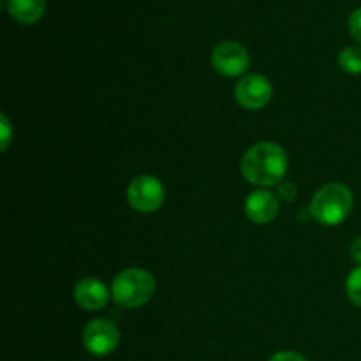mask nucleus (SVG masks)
Listing matches in <instances>:
<instances>
[{
	"instance_id": "14",
	"label": "nucleus",
	"mask_w": 361,
	"mask_h": 361,
	"mask_svg": "<svg viewBox=\"0 0 361 361\" xmlns=\"http://www.w3.org/2000/svg\"><path fill=\"white\" fill-rule=\"evenodd\" d=\"M0 120H2V140H0V148L6 152L11 143V137H13V127H11V122L7 120L6 115H2V118Z\"/></svg>"
},
{
	"instance_id": "3",
	"label": "nucleus",
	"mask_w": 361,
	"mask_h": 361,
	"mask_svg": "<svg viewBox=\"0 0 361 361\" xmlns=\"http://www.w3.org/2000/svg\"><path fill=\"white\" fill-rule=\"evenodd\" d=\"M154 275L141 268H129L115 277L111 284V296L120 307L137 309L150 302L155 295Z\"/></svg>"
},
{
	"instance_id": "12",
	"label": "nucleus",
	"mask_w": 361,
	"mask_h": 361,
	"mask_svg": "<svg viewBox=\"0 0 361 361\" xmlns=\"http://www.w3.org/2000/svg\"><path fill=\"white\" fill-rule=\"evenodd\" d=\"M345 291H348V298L351 300L355 305L361 307V267L355 268L349 274L348 282H345Z\"/></svg>"
},
{
	"instance_id": "2",
	"label": "nucleus",
	"mask_w": 361,
	"mask_h": 361,
	"mask_svg": "<svg viewBox=\"0 0 361 361\" xmlns=\"http://www.w3.org/2000/svg\"><path fill=\"white\" fill-rule=\"evenodd\" d=\"M355 196L344 183H328L321 187L310 203V214L319 224L338 226L351 214Z\"/></svg>"
},
{
	"instance_id": "7",
	"label": "nucleus",
	"mask_w": 361,
	"mask_h": 361,
	"mask_svg": "<svg viewBox=\"0 0 361 361\" xmlns=\"http://www.w3.org/2000/svg\"><path fill=\"white\" fill-rule=\"evenodd\" d=\"M274 88L268 78L261 74H249L242 78L235 87V99L242 108L256 111L264 108L271 101Z\"/></svg>"
},
{
	"instance_id": "15",
	"label": "nucleus",
	"mask_w": 361,
	"mask_h": 361,
	"mask_svg": "<svg viewBox=\"0 0 361 361\" xmlns=\"http://www.w3.org/2000/svg\"><path fill=\"white\" fill-rule=\"evenodd\" d=\"M270 361H307V360L303 358L302 355H298V353L282 351V353H277V355H275Z\"/></svg>"
},
{
	"instance_id": "16",
	"label": "nucleus",
	"mask_w": 361,
	"mask_h": 361,
	"mask_svg": "<svg viewBox=\"0 0 361 361\" xmlns=\"http://www.w3.org/2000/svg\"><path fill=\"white\" fill-rule=\"evenodd\" d=\"M351 257L358 263V267H361V236L356 238L351 245Z\"/></svg>"
},
{
	"instance_id": "11",
	"label": "nucleus",
	"mask_w": 361,
	"mask_h": 361,
	"mask_svg": "<svg viewBox=\"0 0 361 361\" xmlns=\"http://www.w3.org/2000/svg\"><path fill=\"white\" fill-rule=\"evenodd\" d=\"M338 66L348 74H361V46H349L338 55Z\"/></svg>"
},
{
	"instance_id": "6",
	"label": "nucleus",
	"mask_w": 361,
	"mask_h": 361,
	"mask_svg": "<svg viewBox=\"0 0 361 361\" xmlns=\"http://www.w3.org/2000/svg\"><path fill=\"white\" fill-rule=\"evenodd\" d=\"M120 342L118 328L108 319H94L83 330V345L90 355L102 358L111 355Z\"/></svg>"
},
{
	"instance_id": "8",
	"label": "nucleus",
	"mask_w": 361,
	"mask_h": 361,
	"mask_svg": "<svg viewBox=\"0 0 361 361\" xmlns=\"http://www.w3.org/2000/svg\"><path fill=\"white\" fill-rule=\"evenodd\" d=\"M109 296H111V291H108L104 282L94 277L81 279L74 288V300L78 305L85 310H92V312L104 309Z\"/></svg>"
},
{
	"instance_id": "13",
	"label": "nucleus",
	"mask_w": 361,
	"mask_h": 361,
	"mask_svg": "<svg viewBox=\"0 0 361 361\" xmlns=\"http://www.w3.org/2000/svg\"><path fill=\"white\" fill-rule=\"evenodd\" d=\"M348 27H349V34H351V37L361 46V7L353 11L351 16H349L348 20Z\"/></svg>"
},
{
	"instance_id": "9",
	"label": "nucleus",
	"mask_w": 361,
	"mask_h": 361,
	"mask_svg": "<svg viewBox=\"0 0 361 361\" xmlns=\"http://www.w3.org/2000/svg\"><path fill=\"white\" fill-rule=\"evenodd\" d=\"M245 214L254 224H270L279 215V200L270 190H256L247 197Z\"/></svg>"
},
{
	"instance_id": "5",
	"label": "nucleus",
	"mask_w": 361,
	"mask_h": 361,
	"mask_svg": "<svg viewBox=\"0 0 361 361\" xmlns=\"http://www.w3.org/2000/svg\"><path fill=\"white\" fill-rule=\"evenodd\" d=\"M212 66L219 74L228 78L242 76L250 67V55L240 42L224 41L215 46L212 53Z\"/></svg>"
},
{
	"instance_id": "10",
	"label": "nucleus",
	"mask_w": 361,
	"mask_h": 361,
	"mask_svg": "<svg viewBox=\"0 0 361 361\" xmlns=\"http://www.w3.org/2000/svg\"><path fill=\"white\" fill-rule=\"evenodd\" d=\"M11 18L23 25H34L44 16L46 0H6Z\"/></svg>"
},
{
	"instance_id": "1",
	"label": "nucleus",
	"mask_w": 361,
	"mask_h": 361,
	"mask_svg": "<svg viewBox=\"0 0 361 361\" xmlns=\"http://www.w3.org/2000/svg\"><path fill=\"white\" fill-rule=\"evenodd\" d=\"M288 171V155L277 143L263 141L245 152L242 159V173L252 185H277Z\"/></svg>"
},
{
	"instance_id": "4",
	"label": "nucleus",
	"mask_w": 361,
	"mask_h": 361,
	"mask_svg": "<svg viewBox=\"0 0 361 361\" xmlns=\"http://www.w3.org/2000/svg\"><path fill=\"white\" fill-rule=\"evenodd\" d=\"M166 197L161 180L150 175L136 176L127 187V200L140 214H154L162 207Z\"/></svg>"
}]
</instances>
